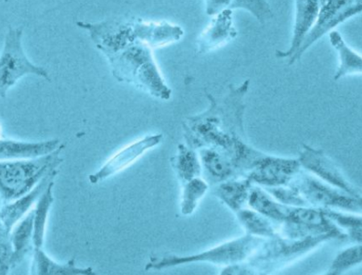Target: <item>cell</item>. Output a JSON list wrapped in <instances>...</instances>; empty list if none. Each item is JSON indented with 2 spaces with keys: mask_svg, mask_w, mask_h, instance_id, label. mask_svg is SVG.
<instances>
[{
  "mask_svg": "<svg viewBox=\"0 0 362 275\" xmlns=\"http://www.w3.org/2000/svg\"><path fill=\"white\" fill-rule=\"evenodd\" d=\"M249 85L250 80L240 85H228L227 94L221 99L206 92L209 108L182 122L187 146L197 150L203 147L218 150L233 161L242 177H246L266 154L246 140L243 118Z\"/></svg>",
  "mask_w": 362,
  "mask_h": 275,
  "instance_id": "1",
  "label": "cell"
},
{
  "mask_svg": "<svg viewBox=\"0 0 362 275\" xmlns=\"http://www.w3.org/2000/svg\"><path fill=\"white\" fill-rule=\"evenodd\" d=\"M105 57L118 82L133 85L156 99H171L172 90L160 73L150 47L134 40Z\"/></svg>",
  "mask_w": 362,
  "mask_h": 275,
  "instance_id": "2",
  "label": "cell"
},
{
  "mask_svg": "<svg viewBox=\"0 0 362 275\" xmlns=\"http://www.w3.org/2000/svg\"><path fill=\"white\" fill-rule=\"evenodd\" d=\"M331 235L308 236L305 238H289L276 233L265 238L245 264L250 274H272L287 267L325 242L334 240Z\"/></svg>",
  "mask_w": 362,
  "mask_h": 275,
  "instance_id": "3",
  "label": "cell"
},
{
  "mask_svg": "<svg viewBox=\"0 0 362 275\" xmlns=\"http://www.w3.org/2000/svg\"><path fill=\"white\" fill-rule=\"evenodd\" d=\"M61 144L54 152L34 159L0 161V199L11 202L31 191L47 174L58 171L62 164Z\"/></svg>",
  "mask_w": 362,
  "mask_h": 275,
  "instance_id": "4",
  "label": "cell"
},
{
  "mask_svg": "<svg viewBox=\"0 0 362 275\" xmlns=\"http://www.w3.org/2000/svg\"><path fill=\"white\" fill-rule=\"evenodd\" d=\"M264 239L265 238L245 233L241 238L225 242L194 255L151 257L150 262L145 266V271H161L164 269L199 262L225 266L243 262L252 255L258 245L262 243Z\"/></svg>",
  "mask_w": 362,
  "mask_h": 275,
  "instance_id": "5",
  "label": "cell"
},
{
  "mask_svg": "<svg viewBox=\"0 0 362 275\" xmlns=\"http://www.w3.org/2000/svg\"><path fill=\"white\" fill-rule=\"evenodd\" d=\"M23 29L8 28L4 47L0 54V97L5 99L8 91L26 75H35L50 81L45 68L32 63L22 45Z\"/></svg>",
  "mask_w": 362,
  "mask_h": 275,
  "instance_id": "6",
  "label": "cell"
},
{
  "mask_svg": "<svg viewBox=\"0 0 362 275\" xmlns=\"http://www.w3.org/2000/svg\"><path fill=\"white\" fill-rule=\"evenodd\" d=\"M290 185L298 188L308 206L313 208L338 209L353 214L361 212V197L350 196L341 189L328 185L302 170L296 174Z\"/></svg>",
  "mask_w": 362,
  "mask_h": 275,
  "instance_id": "7",
  "label": "cell"
},
{
  "mask_svg": "<svg viewBox=\"0 0 362 275\" xmlns=\"http://www.w3.org/2000/svg\"><path fill=\"white\" fill-rule=\"evenodd\" d=\"M278 233L293 239L322 235H331L337 240L347 238L322 209L313 207H290L286 219L278 227Z\"/></svg>",
  "mask_w": 362,
  "mask_h": 275,
  "instance_id": "8",
  "label": "cell"
},
{
  "mask_svg": "<svg viewBox=\"0 0 362 275\" xmlns=\"http://www.w3.org/2000/svg\"><path fill=\"white\" fill-rule=\"evenodd\" d=\"M361 11L362 0H319V13L315 25L293 58V63L300 60L302 55L317 40L346 20L361 14Z\"/></svg>",
  "mask_w": 362,
  "mask_h": 275,
  "instance_id": "9",
  "label": "cell"
},
{
  "mask_svg": "<svg viewBox=\"0 0 362 275\" xmlns=\"http://www.w3.org/2000/svg\"><path fill=\"white\" fill-rule=\"evenodd\" d=\"M298 161L302 169L350 196L361 197L360 189L346 178L342 170L322 149L303 145Z\"/></svg>",
  "mask_w": 362,
  "mask_h": 275,
  "instance_id": "10",
  "label": "cell"
},
{
  "mask_svg": "<svg viewBox=\"0 0 362 275\" xmlns=\"http://www.w3.org/2000/svg\"><path fill=\"white\" fill-rule=\"evenodd\" d=\"M302 170L298 159L281 158L265 154L246 178L261 188L288 185Z\"/></svg>",
  "mask_w": 362,
  "mask_h": 275,
  "instance_id": "11",
  "label": "cell"
},
{
  "mask_svg": "<svg viewBox=\"0 0 362 275\" xmlns=\"http://www.w3.org/2000/svg\"><path fill=\"white\" fill-rule=\"evenodd\" d=\"M163 138L164 137L162 134L147 135L144 138L127 145L112 155L96 173L88 176L90 183L92 185H97V183L105 181L110 177L114 176L124 169L129 167L145 153L161 144Z\"/></svg>",
  "mask_w": 362,
  "mask_h": 275,
  "instance_id": "12",
  "label": "cell"
},
{
  "mask_svg": "<svg viewBox=\"0 0 362 275\" xmlns=\"http://www.w3.org/2000/svg\"><path fill=\"white\" fill-rule=\"evenodd\" d=\"M319 13V0H296V16L293 37L289 49L286 51L277 50L276 58L287 59L288 64H293V58L315 25Z\"/></svg>",
  "mask_w": 362,
  "mask_h": 275,
  "instance_id": "13",
  "label": "cell"
},
{
  "mask_svg": "<svg viewBox=\"0 0 362 275\" xmlns=\"http://www.w3.org/2000/svg\"><path fill=\"white\" fill-rule=\"evenodd\" d=\"M233 10L226 8L216 14L197 41V51L206 54L221 47L238 35L234 28Z\"/></svg>",
  "mask_w": 362,
  "mask_h": 275,
  "instance_id": "14",
  "label": "cell"
},
{
  "mask_svg": "<svg viewBox=\"0 0 362 275\" xmlns=\"http://www.w3.org/2000/svg\"><path fill=\"white\" fill-rule=\"evenodd\" d=\"M133 34L136 40L150 47L151 49L177 42L184 35L179 25L168 22H144L133 20Z\"/></svg>",
  "mask_w": 362,
  "mask_h": 275,
  "instance_id": "15",
  "label": "cell"
},
{
  "mask_svg": "<svg viewBox=\"0 0 362 275\" xmlns=\"http://www.w3.org/2000/svg\"><path fill=\"white\" fill-rule=\"evenodd\" d=\"M57 174L58 171L47 174L28 193L23 195L19 199L11 201V202L3 204V206L0 208V219H1L3 226L8 232L11 233V229L13 228L18 221L31 211L33 205L40 199L41 195L45 191L47 185L52 180H54Z\"/></svg>",
  "mask_w": 362,
  "mask_h": 275,
  "instance_id": "16",
  "label": "cell"
},
{
  "mask_svg": "<svg viewBox=\"0 0 362 275\" xmlns=\"http://www.w3.org/2000/svg\"><path fill=\"white\" fill-rule=\"evenodd\" d=\"M202 164V174L209 185H216L227 180L242 177L233 161L212 147L197 150Z\"/></svg>",
  "mask_w": 362,
  "mask_h": 275,
  "instance_id": "17",
  "label": "cell"
},
{
  "mask_svg": "<svg viewBox=\"0 0 362 275\" xmlns=\"http://www.w3.org/2000/svg\"><path fill=\"white\" fill-rule=\"evenodd\" d=\"M61 144L60 139L56 138L40 142L0 138V161L37 158L54 152Z\"/></svg>",
  "mask_w": 362,
  "mask_h": 275,
  "instance_id": "18",
  "label": "cell"
},
{
  "mask_svg": "<svg viewBox=\"0 0 362 275\" xmlns=\"http://www.w3.org/2000/svg\"><path fill=\"white\" fill-rule=\"evenodd\" d=\"M33 231H34V209L13 226L10 233L11 271L23 262L29 253L33 252Z\"/></svg>",
  "mask_w": 362,
  "mask_h": 275,
  "instance_id": "19",
  "label": "cell"
},
{
  "mask_svg": "<svg viewBox=\"0 0 362 275\" xmlns=\"http://www.w3.org/2000/svg\"><path fill=\"white\" fill-rule=\"evenodd\" d=\"M253 183L246 177H237L214 185V195L235 212L247 205L249 191Z\"/></svg>",
  "mask_w": 362,
  "mask_h": 275,
  "instance_id": "20",
  "label": "cell"
},
{
  "mask_svg": "<svg viewBox=\"0 0 362 275\" xmlns=\"http://www.w3.org/2000/svg\"><path fill=\"white\" fill-rule=\"evenodd\" d=\"M33 260L30 269L31 274H70V275H88L95 274L91 267H78L76 263V258L68 260L67 262H56L50 259L42 248H34L33 250Z\"/></svg>",
  "mask_w": 362,
  "mask_h": 275,
  "instance_id": "21",
  "label": "cell"
},
{
  "mask_svg": "<svg viewBox=\"0 0 362 275\" xmlns=\"http://www.w3.org/2000/svg\"><path fill=\"white\" fill-rule=\"evenodd\" d=\"M249 208L266 216L279 227L286 219L290 206L284 205L259 185H253L249 191L247 200Z\"/></svg>",
  "mask_w": 362,
  "mask_h": 275,
  "instance_id": "22",
  "label": "cell"
},
{
  "mask_svg": "<svg viewBox=\"0 0 362 275\" xmlns=\"http://www.w3.org/2000/svg\"><path fill=\"white\" fill-rule=\"evenodd\" d=\"M329 38L332 47L339 55L340 64L335 73L334 80L338 81L343 77L362 72V58L354 50L350 49L339 32L332 30L329 32Z\"/></svg>",
  "mask_w": 362,
  "mask_h": 275,
  "instance_id": "23",
  "label": "cell"
},
{
  "mask_svg": "<svg viewBox=\"0 0 362 275\" xmlns=\"http://www.w3.org/2000/svg\"><path fill=\"white\" fill-rule=\"evenodd\" d=\"M171 164L181 185L202 176V164L198 152L186 144L177 146V152L171 159Z\"/></svg>",
  "mask_w": 362,
  "mask_h": 275,
  "instance_id": "24",
  "label": "cell"
},
{
  "mask_svg": "<svg viewBox=\"0 0 362 275\" xmlns=\"http://www.w3.org/2000/svg\"><path fill=\"white\" fill-rule=\"evenodd\" d=\"M53 188H54V180L47 185L34 209V231H33L34 248H42L45 241L47 217L54 202Z\"/></svg>",
  "mask_w": 362,
  "mask_h": 275,
  "instance_id": "25",
  "label": "cell"
},
{
  "mask_svg": "<svg viewBox=\"0 0 362 275\" xmlns=\"http://www.w3.org/2000/svg\"><path fill=\"white\" fill-rule=\"evenodd\" d=\"M235 215L248 235L269 238L278 233V226L272 221L253 209L245 207L235 212Z\"/></svg>",
  "mask_w": 362,
  "mask_h": 275,
  "instance_id": "26",
  "label": "cell"
},
{
  "mask_svg": "<svg viewBox=\"0 0 362 275\" xmlns=\"http://www.w3.org/2000/svg\"><path fill=\"white\" fill-rule=\"evenodd\" d=\"M326 217L346 233L347 238L361 244L362 242V218L361 215L345 214L338 209H320Z\"/></svg>",
  "mask_w": 362,
  "mask_h": 275,
  "instance_id": "27",
  "label": "cell"
},
{
  "mask_svg": "<svg viewBox=\"0 0 362 275\" xmlns=\"http://www.w3.org/2000/svg\"><path fill=\"white\" fill-rule=\"evenodd\" d=\"M209 183L203 177H197L182 183L181 194L180 212L184 216L194 214L199 202L209 191Z\"/></svg>",
  "mask_w": 362,
  "mask_h": 275,
  "instance_id": "28",
  "label": "cell"
},
{
  "mask_svg": "<svg viewBox=\"0 0 362 275\" xmlns=\"http://www.w3.org/2000/svg\"><path fill=\"white\" fill-rule=\"evenodd\" d=\"M361 262L362 245L361 244H356L352 245V247L340 251L337 254L327 271V274H342L345 271H349V269L354 268L355 266L361 264Z\"/></svg>",
  "mask_w": 362,
  "mask_h": 275,
  "instance_id": "29",
  "label": "cell"
},
{
  "mask_svg": "<svg viewBox=\"0 0 362 275\" xmlns=\"http://www.w3.org/2000/svg\"><path fill=\"white\" fill-rule=\"evenodd\" d=\"M230 8H242L248 11L261 23H265L273 18L271 5L267 0H233Z\"/></svg>",
  "mask_w": 362,
  "mask_h": 275,
  "instance_id": "30",
  "label": "cell"
},
{
  "mask_svg": "<svg viewBox=\"0 0 362 275\" xmlns=\"http://www.w3.org/2000/svg\"><path fill=\"white\" fill-rule=\"evenodd\" d=\"M273 197L284 205L290 207H310L298 189L292 185L263 188Z\"/></svg>",
  "mask_w": 362,
  "mask_h": 275,
  "instance_id": "31",
  "label": "cell"
},
{
  "mask_svg": "<svg viewBox=\"0 0 362 275\" xmlns=\"http://www.w3.org/2000/svg\"><path fill=\"white\" fill-rule=\"evenodd\" d=\"M11 254L13 248L10 241V232L3 226L0 219V274L11 273Z\"/></svg>",
  "mask_w": 362,
  "mask_h": 275,
  "instance_id": "32",
  "label": "cell"
},
{
  "mask_svg": "<svg viewBox=\"0 0 362 275\" xmlns=\"http://www.w3.org/2000/svg\"><path fill=\"white\" fill-rule=\"evenodd\" d=\"M233 0H206L207 16H215L226 8H230Z\"/></svg>",
  "mask_w": 362,
  "mask_h": 275,
  "instance_id": "33",
  "label": "cell"
},
{
  "mask_svg": "<svg viewBox=\"0 0 362 275\" xmlns=\"http://www.w3.org/2000/svg\"><path fill=\"white\" fill-rule=\"evenodd\" d=\"M1 135H2V128H1V126H0V138H1Z\"/></svg>",
  "mask_w": 362,
  "mask_h": 275,
  "instance_id": "34",
  "label": "cell"
}]
</instances>
